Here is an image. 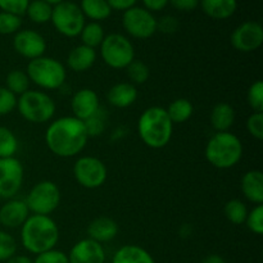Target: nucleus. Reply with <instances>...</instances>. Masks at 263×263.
Wrapping results in <instances>:
<instances>
[{
    "label": "nucleus",
    "mask_w": 263,
    "mask_h": 263,
    "mask_svg": "<svg viewBox=\"0 0 263 263\" xmlns=\"http://www.w3.org/2000/svg\"><path fill=\"white\" fill-rule=\"evenodd\" d=\"M89 134L84 121L67 116L53 121L46 128L45 143L49 151L61 158H71L84 151Z\"/></svg>",
    "instance_id": "nucleus-1"
},
{
    "label": "nucleus",
    "mask_w": 263,
    "mask_h": 263,
    "mask_svg": "<svg viewBox=\"0 0 263 263\" xmlns=\"http://www.w3.org/2000/svg\"><path fill=\"white\" fill-rule=\"evenodd\" d=\"M23 248L32 254H41L55 248L59 241V229L49 216L32 215L21 226Z\"/></svg>",
    "instance_id": "nucleus-2"
},
{
    "label": "nucleus",
    "mask_w": 263,
    "mask_h": 263,
    "mask_svg": "<svg viewBox=\"0 0 263 263\" xmlns=\"http://www.w3.org/2000/svg\"><path fill=\"white\" fill-rule=\"evenodd\" d=\"M174 123L166 109L162 107H149L141 113L138 121V133L141 141L152 149L164 148L170 143Z\"/></svg>",
    "instance_id": "nucleus-3"
},
{
    "label": "nucleus",
    "mask_w": 263,
    "mask_h": 263,
    "mask_svg": "<svg viewBox=\"0 0 263 263\" xmlns=\"http://www.w3.org/2000/svg\"><path fill=\"white\" fill-rule=\"evenodd\" d=\"M243 157V144L234 134L216 133L205 146V158L208 163L220 170L236 166Z\"/></svg>",
    "instance_id": "nucleus-4"
},
{
    "label": "nucleus",
    "mask_w": 263,
    "mask_h": 263,
    "mask_svg": "<svg viewBox=\"0 0 263 263\" xmlns=\"http://www.w3.org/2000/svg\"><path fill=\"white\" fill-rule=\"evenodd\" d=\"M27 76L30 81L45 90H57L63 86L67 71L63 64L51 57H40L27 64Z\"/></svg>",
    "instance_id": "nucleus-5"
},
{
    "label": "nucleus",
    "mask_w": 263,
    "mask_h": 263,
    "mask_svg": "<svg viewBox=\"0 0 263 263\" xmlns=\"http://www.w3.org/2000/svg\"><path fill=\"white\" fill-rule=\"evenodd\" d=\"M20 115L31 123H45L55 115V102L50 95L37 90H27L17 99Z\"/></svg>",
    "instance_id": "nucleus-6"
},
{
    "label": "nucleus",
    "mask_w": 263,
    "mask_h": 263,
    "mask_svg": "<svg viewBox=\"0 0 263 263\" xmlns=\"http://www.w3.org/2000/svg\"><path fill=\"white\" fill-rule=\"evenodd\" d=\"M100 55L110 68L126 69L135 59V49L126 36L121 33H109L100 44Z\"/></svg>",
    "instance_id": "nucleus-7"
},
{
    "label": "nucleus",
    "mask_w": 263,
    "mask_h": 263,
    "mask_svg": "<svg viewBox=\"0 0 263 263\" xmlns=\"http://www.w3.org/2000/svg\"><path fill=\"white\" fill-rule=\"evenodd\" d=\"M50 21L54 28L66 37L80 36L85 26V15L82 14L80 5L68 0L54 5Z\"/></svg>",
    "instance_id": "nucleus-8"
},
{
    "label": "nucleus",
    "mask_w": 263,
    "mask_h": 263,
    "mask_svg": "<svg viewBox=\"0 0 263 263\" xmlns=\"http://www.w3.org/2000/svg\"><path fill=\"white\" fill-rule=\"evenodd\" d=\"M61 203V190L58 185L49 180L37 182L27 194L26 204L33 215L49 216L53 213Z\"/></svg>",
    "instance_id": "nucleus-9"
},
{
    "label": "nucleus",
    "mask_w": 263,
    "mask_h": 263,
    "mask_svg": "<svg viewBox=\"0 0 263 263\" xmlns=\"http://www.w3.org/2000/svg\"><path fill=\"white\" fill-rule=\"evenodd\" d=\"M107 167L102 159L97 157H81L73 164L74 179L85 189L100 187L107 180Z\"/></svg>",
    "instance_id": "nucleus-10"
},
{
    "label": "nucleus",
    "mask_w": 263,
    "mask_h": 263,
    "mask_svg": "<svg viewBox=\"0 0 263 263\" xmlns=\"http://www.w3.org/2000/svg\"><path fill=\"white\" fill-rule=\"evenodd\" d=\"M122 26L131 37L140 40L152 37L157 32V20L153 13L136 5L123 12Z\"/></svg>",
    "instance_id": "nucleus-11"
},
{
    "label": "nucleus",
    "mask_w": 263,
    "mask_h": 263,
    "mask_svg": "<svg viewBox=\"0 0 263 263\" xmlns=\"http://www.w3.org/2000/svg\"><path fill=\"white\" fill-rule=\"evenodd\" d=\"M23 166L17 158H0V198L12 199L22 187Z\"/></svg>",
    "instance_id": "nucleus-12"
},
{
    "label": "nucleus",
    "mask_w": 263,
    "mask_h": 263,
    "mask_svg": "<svg viewBox=\"0 0 263 263\" xmlns=\"http://www.w3.org/2000/svg\"><path fill=\"white\" fill-rule=\"evenodd\" d=\"M231 45L241 53H252L261 48L263 44V27L256 21L241 23L231 33Z\"/></svg>",
    "instance_id": "nucleus-13"
},
{
    "label": "nucleus",
    "mask_w": 263,
    "mask_h": 263,
    "mask_svg": "<svg viewBox=\"0 0 263 263\" xmlns=\"http://www.w3.org/2000/svg\"><path fill=\"white\" fill-rule=\"evenodd\" d=\"M13 48L26 59L40 58L46 50V41L41 33L35 30H20L13 37Z\"/></svg>",
    "instance_id": "nucleus-14"
},
{
    "label": "nucleus",
    "mask_w": 263,
    "mask_h": 263,
    "mask_svg": "<svg viewBox=\"0 0 263 263\" xmlns=\"http://www.w3.org/2000/svg\"><path fill=\"white\" fill-rule=\"evenodd\" d=\"M67 256L69 263H105L103 246L89 238L77 241Z\"/></svg>",
    "instance_id": "nucleus-15"
},
{
    "label": "nucleus",
    "mask_w": 263,
    "mask_h": 263,
    "mask_svg": "<svg viewBox=\"0 0 263 263\" xmlns=\"http://www.w3.org/2000/svg\"><path fill=\"white\" fill-rule=\"evenodd\" d=\"M99 98L91 89H81L73 94L71 99V109L73 117L86 121L99 112Z\"/></svg>",
    "instance_id": "nucleus-16"
},
{
    "label": "nucleus",
    "mask_w": 263,
    "mask_h": 263,
    "mask_svg": "<svg viewBox=\"0 0 263 263\" xmlns=\"http://www.w3.org/2000/svg\"><path fill=\"white\" fill-rule=\"evenodd\" d=\"M30 216L26 200L12 198L0 208V225L7 229H17L25 223Z\"/></svg>",
    "instance_id": "nucleus-17"
},
{
    "label": "nucleus",
    "mask_w": 263,
    "mask_h": 263,
    "mask_svg": "<svg viewBox=\"0 0 263 263\" xmlns=\"http://www.w3.org/2000/svg\"><path fill=\"white\" fill-rule=\"evenodd\" d=\"M118 223L110 217H97L87 226V236L89 239L98 243H107L113 240L118 234Z\"/></svg>",
    "instance_id": "nucleus-18"
},
{
    "label": "nucleus",
    "mask_w": 263,
    "mask_h": 263,
    "mask_svg": "<svg viewBox=\"0 0 263 263\" xmlns=\"http://www.w3.org/2000/svg\"><path fill=\"white\" fill-rule=\"evenodd\" d=\"M138 99V89L131 82H118L107 92V100L116 108H127Z\"/></svg>",
    "instance_id": "nucleus-19"
},
{
    "label": "nucleus",
    "mask_w": 263,
    "mask_h": 263,
    "mask_svg": "<svg viewBox=\"0 0 263 263\" xmlns=\"http://www.w3.org/2000/svg\"><path fill=\"white\" fill-rule=\"evenodd\" d=\"M241 192L249 202L254 204L263 203V174L259 170L248 171L241 179Z\"/></svg>",
    "instance_id": "nucleus-20"
},
{
    "label": "nucleus",
    "mask_w": 263,
    "mask_h": 263,
    "mask_svg": "<svg viewBox=\"0 0 263 263\" xmlns=\"http://www.w3.org/2000/svg\"><path fill=\"white\" fill-rule=\"evenodd\" d=\"M97 61L95 49L86 45L74 46L67 57V64L74 72H85L91 68Z\"/></svg>",
    "instance_id": "nucleus-21"
},
{
    "label": "nucleus",
    "mask_w": 263,
    "mask_h": 263,
    "mask_svg": "<svg viewBox=\"0 0 263 263\" xmlns=\"http://www.w3.org/2000/svg\"><path fill=\"white\" fill-rule=\"evenodd\" d=\"M204 14L213 20H228L238 9V0H199Z\"/></svg>",
    "instance_id": "nucleus-22"
},
{
    "label": "nucleus",
    "mask_w": 263,
    "mask_h": 263,
    "mask_svg": "<svg viewBox=\"0 0 263 263\" xmlns=\"http://www.w3.org/2000/svg\"><path fill=\"white\" fill-rule=\"evenodd\" d=\"M211 126L217 133H225L230 130L235 122V109L229 103H218L211 112Z\"/></svg>",
    "instance_id": "nucleus-23"
},
{
    "label": "nucleus",
    "mask_w": 263,
    "mask_h": 263,
    "mask_svg": "<svg viewBox=\"0 0 263 263\" xmlns=\"http://www.w3.org/2000/svg\"><path fill=\"white\" fill-rule=\"evenodd\" d=\"M112 263H156L148 251L135 244H127L118 249Z\"/></svg>",
    "instance_id": "nucleus-24"
},
{
    "label": "nucleus",
    "mask_w": 263,
    "mask_h": 263,
    "mask_svg": "<svg viewBox=\"0 0 263 263\" xmlns=\"http://www.w3.org/2000/svg\"><path fill=\"white\" fill-rule=\"evenodd\" d=\"M80 9L85 18H90L92 22L104 21L112 14V9L107 0H81Z\"/></svg>",
    "instance_id": "nucleus-25"
},
{
    "label": "nucleus",
    "mask_w": 263,
    "mask_h": 263,
    "mask_svg": "<svg viewBox=\"0 0 263 263\" xmlns=\"http://www.w3.org/2000/svg\"><path fill=\"white\" fill-rule=\"evenodd\" d=\"M166 112L172 123H184L193 116L194 107L189 99L179 98L168 105Z\"/></svg>",
    "instance_id": "nucleus-26"
},
{
    "label": "nucleus",
    "mask_w": 263,
    "mask_h": 263,
    "mask_svg": "<svg viewBox=\"0 0 263 263\" xmlns=\"http://www.w3.org/2000/svg\"><path fill=\"white\" fill-rule=\"evenodd\" d=\"M80 37H81L82 45L95 49L100 46V44L104 40V28H103V26L99 22L85 23L84 28H82L81 33H80Z\"/></svg>",
    "instance_id": "nucleus-27"
},
{
    "label": "nucleus",
    "mask_w": 263,
    "mask_h": 263,
    "mask_svg": "<svg viewBox=\"0 0 263 263\" xmlns=\"http://www.w3.org/2000/svg\"><path fill=\"white\" fill-rule=\"evenodd\" d=\"M51 12H53V5L48 4L44 0H32L28 4L26 14L28 15L33 23L37 25H43L50 21Z\"/></svg>",
    "instance_id": "nucleus-28"
},
{
    "label": "nucleus",
    "mask_w": 263,
    "mask_h": 263,
    "mask_svg": "<svg viewBox=\"0 0 263 263\" xmlns=\"http://www.w3.org/2000/svg\"><path fill=\"white\" fill-rule=\"evenodd\" d=\"M30 79H28L27 73L21 69H13L7 74L5 79V87L9 90L10 92L17 97V95L25 94L30 87Z\"/></svg>",
    "instance_id": "nucleus-29"
},
{
    "label": "nucleus",
    "mask_w": 263,
    "mask_h": 263,
    "mask_svg": "<svg viewBox=\"0 0 263 263\" xmlns=\"http://www.w3.org/2000/svg\"><path fill=\"white\" fill-rule=\"evenodd\" d=\"M225 217L234 225H243L248 216L247 205L240 199H231L223 207Z\"/></svg>",
    "instance_id": "nucleus-30"
},
{
    "label": "nucleus",
    "mask_w": 263,
    "mask_h": 263,
    "mask_svg": "<svg viewBox=\"0 0 263 263\" xmlns=\"http://www.w3.org/2000/svg\"><path fill=\"white\" fill-rule=\"evenodd\" d=\"M18 151V139L12 130L0 126V158H12Z\"/></svg>",
    "instance_id": "nucleus-31"
},
{
    "label": "nucleus",
    "mask_w": 263,
    "mask_h": 263,
    "mask_svg": "<svg viewBox=\"0 0 263 263\" xmlns=\"http://www.w3.org/2000/svg\"><path fill=\"white\" fill-rule=\"evenodd\" d=\"M126 72H127V76L133 85L145 84L149 80V76H151V69H149V67L143 61H136V59H134L126 67Z\"/></svg>",
    "instance_id": "nucleus-32"
},
{
    "label": "nucleus",
    "mask_w": 263,
    "mask_h": 263,
    "mask_svg": "<svg viewBox=\"0 0 263 263\" xmlns=\"http://www.w3.org/2000/svg\"><path fill=\"white\" fill-rule=\"evenodd\" d=\"M247 100L253 112H263V82L261 80L253 82L247 92Z\"/></svg>",
    "instance_id": "nucleus-33"
},
{
    "label": "nucleus",
    "mask_w": 263,
    "mask_h": 263,
    "mask_svg": "<svg viewBox=\"0 0 263 263\" xmlns=\"http://www.w3.org/2000/svg\"><path fill=\"white\" fill-rule=\"evenodd\" d=\"M22 26V18L7 12H0V35L17 33Z\"/></svg>",
    "instance_id": "nucleus-34"
},
{
    "label": "nucleus",
    "mask_w": 263,
    "mask_h": 263,
    "mask_svg": "<svg viewBox=\"0 0 263 263\" xmlns=\"http://www.w3.org/2000/svg\"><path fill=\"white\" fill-rule=\"evenodd\" d=\"M17 252V241L7 231L0 230V262H5Z\"/></svg>",
    "instance_id": "nucleus-35"
},
{
    "label": "nucleus",
    "mask_w": 263,
    "mask_h": 263,
    "mask_svg": "<svg viewBox=\"0 0 263 263\" xmlns=\"http://www.w3.org/2000/svg\"><path fill=\"white\" fill-rule=\"evenodd\" d=\"M249 230L256 235H262L263 234V205L258 204L248 212L246 222Z\"/></svg>",
    "instance_id": "nucleus-36"
},
{
    "label": "nucleus",
    "mask_w": 263,
    "mask_h": 263,
    "mask_svg": "<svg viewBox=\"0 0 263 263\" xmlns=\"http://www.w3.org/2000/svg\"><path fill=\"white\" fill-rule=\"evenodd\" d=\"M30 2L31 0H0V9L2 12L22 17L23 14H26Z\"/></svg>",
    "instance_id": "nucleus-37"
},
{
    "label": "nucleus",
    "mask_w": 263,
    "mask_h": 263,
    "mask_svg": "<svg viewBox=\"0 0 263 263\" xmlns=\"http://www.w3.org/2000/svg\"><path fill=\"white\" fill-rule=\"evenodd\" d=\"M17 108V97L7 87L0 86V116L9 115Z\"/></svg>",
    "instance_id": "nucleus-38"
},
{
    "label": "nucleus",
    "mask_w": 263,
    "mask_h": 263,
    "mask_svg": "<svg viewBox=\"0 0 263 263\" xmlns=\"http://www.w3.org/2000/svg\"><path fill=\"white\" fill-rule=\"evenodd\" d=\"M247 130L257 140L263 139V113L253 112L247 120Z\"/></svg>",
    "instance_id": "nucleus-39"
},
{
    "label": "nucleus",
    "mask_w": 263,
    "mask_h": 263,
    "mask_svg": "<svg viewBox=\"0 0 263 263\" xmlns=\"http://www.w3.org/2000/svg\"><path fill=\"white\" fill-rule=\"evenodd\" d=\"M33 263H69L68 256L64 252L58 251V249H50L48 252L37 254L36 258L32 261Z\"/></svg>",
    "instance_id": "nucleus-40"
},
{
    "label": "nucleus",
    "mask_w": 263,
    "mask_h": 263,
    "mask_svg": "<svg viewBox=\"0 0 263 263\" xmlns=\"http://www.w3.org/2000/svg\"><path fill=\"white\" fill-rule=\"evenodd\" d=\"M180 27V22L174 15H163L161 20H157V31H161L162 33L171 35L175 33Z\"/></svg>",
    "instance_id": "nucleus-41"
},
{
    "label": "nucleus",
    "mask_w": 263,
    "mask_h": 263,
    "mask_svg": "<svg viewBox=\"0 0 263 263\" xmlns=\"http://www.w3.org/2000/svg\"><path fill=\"white\" fill-rule=\"evenodd\" d=\"M168 4L180 12H190L199 5V0H170Z\"/></svg>",
    "instance_id": "nucleus-42"
},
{
    "label": "nucleus",
    "mask_w": 263,
    "mask_h": 263,
    "mask_svg": "<svg viewBox=\"0 0 263 263\" xmlns=\"http://www.w3.org/2000/svg\"><path fill=\"white\" fill-rule=\"evenodd\" d=\"M107 3L109 4L110 9L115 10H121V12H125V10L130 9V8L135 7L138 0H107Z\"/></svg>",
    "instance_id": "nucleus-43"
},
{
    "label": "nucleus",
    "mask_w": 263,
    "mask_h": 263,
    "mask_svg": "<svg viewBox=\"0 0 263 263\" xmlns=\"http://www.w3.org/2000/svg\"><path fill=\"white\" fill-rule=\"evenodd\" d=\"M170 0H143V4L145 9L149 12H159L164 9L168 5Z\"/></svg>",
    "instance_id": "nucleus-44"
},
{
    "label": "nucleus",
    "mask_w": 263,
    "mask_h": 263,
    "mask_svg": "<svg viewBox=\"0 0 263 263\" xmlns=\"http://www.w3.org/2000/svg\"><path fill=\"white\" fill-rule=\"evenodd\" d=\"M5 263H33L32 259L27 256H17L14 254L13 257H10L8 261H5Z\"/></svg>",
    "instance_id": "nucleus-45"
},
{
    "label": "nucleus",
    "mask_w": 263,
    "mask_h": 263,
    "mask_svg": "<svg viewBox=\"0 0 263 263\" xmlns=\"http://www.w3.org/2000/svg\"><path fill=\"white\" fill-rule=\"evenodd\" d=\"M202 263H226V262L225 259H223L221 256H218V254H211V256L205 257Z\"/></svg>",
    "instance_id": "nucleus-46"
},
{
    "label": "nucleus",
    "mask_w": 263,
    "mask_h": 263,
    "mask_svg": "<svg viewBox=\"0 0 263 263\" xmlns=\"http://www.w3.org/2000/svg\"><path fill=\"white\" fill-rule=\"evenodd\" d=\"M44 2H46L48 3V4H50V5H57V4H59V3H62V2H64V0H44Z\"/></svg>",
    "instance_id": "nucleus-47"
}]
</instances>
